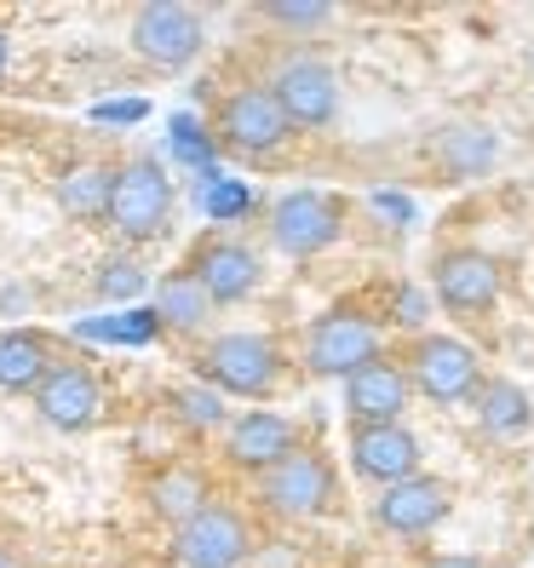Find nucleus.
Here are the masks:
<instances>
[{
	"instance_id": "nucleus-1",
	"label": "nucleus",
	"mask_w": 534,
	"mask_h": 568,
	"mask_svg": "<svg viewBox=\"0 0 534 568\" xmlns=\"http://www.w3.org/2000/svg\"><path fill=\"white\" fill-rule=\"evenodd\" d=\"M282 345L271 333H213V339L195 351V379L213 385L219 396H242V403H264L282 385Z\"/></svg>"
},
{
	"instance_id": "nucleus-2",
	"label": "nucleus",
	"mask_w": 534,
	"mask_h": 568,
	"mask_svg": "<svg viewBox=\"0 0 534 568\" xmlns=\"http://www.w3.org/2000/svg\"><path fill=\"white\" fill-rule=\"evenodd\" d=\"M259 483V506L282 523H316L340 506V471L322 448H293L282 465H271Z\"/></svg>"
},
{
	"instance_id": "nucleus-3",
	"label": "nucleus",
	"mask_w": 534,
	"mask_h": 568,
	"mask_svg": "<svg viewBox=\"0 0 534 568\" xmlns=\"http://www.w3.org/2000/svg\"><path fill=\"white\" fill-rule=\"evenodd\" d=\"M173 224V179L167 161L155 155H132L115 166V195H110V230L121 242H155Z\"/></svg>"
},
{
	"instance_id": "nucleus-4",
	"label": "nucleus",
	"mask_w": 534,
	"mask_h": 568,
	"mask_svg": "<svg viewBox=\"0 0 534 568\" xmlns=\"http://www.w3.org/2000/svg\"><path fill=\"white\" fill-rule=\"evenodd\" d=\"M374 356H385V333L362 305H333L305 333V367L316 379H340L345 385L356 367H369Z\"/></svg>"
},
{
	"instance_id": "nucleus-5",
	"label": "nucleus",
	"mask_w": 534,
	"mask_h": 568,
	"mask_svg": "<svg viewBox=\"0 0 534 568\" xmlns=\"http://www.w3.org/2000/svg\"><path fill=\"white\" fill-rule=\"evenodd\" d=\"M409 367V385L414 396H425V403H437V408H454V403H472V396L483 390V362L477 351L454 339V333H420V339L409 345L403 356Z\"/></svg>"
},
{
	"instance_id": "nucleus-6",
	"label": "nucleus",
	"mask_w": 534,
	"mask_h": 568,
	"mask_svg": "<svg viewBox=\"0 0 534 568\" xmlns=\"http://www.w3.org/2000/svg\"><path fill=\"white\" fill-rule=\"evenodd\" d=\"M264 87L276 92V104H282L293 132H328L333 121H340V104H345L340 70L316 52H288Z\"/></svg>"
},
{
	"instance_id": "nucleus-7",
	"label": "nucleus",
	"mask_w": 534,
	"mask_h": 568,
	"mask_svg": "<svg viewBox=\"0 0 534 568\" xmlns=\"http://www.w3.org/2000/svg\"><path fill=\"white\" fill-rule=\"evenodd\" d=\"M127 41L150 70H190L208 47V23L195 7H179V0H150V7L132 12Z\"/></svg>"
},
{
	"instance_id": "nucleus-8",
	"label": "nucleus",
	"mask_w": 534,
	"mask_h": 568,
	"mask_svg": "<svg viewBox=\"0 0 534 568\" xmlns=\"http://www.w3.org/2000/svg\"><path fill=\"white\" fill-rule=\"evenodd\" d=\"M345 236V202L328 190H288L271 202V247L288 258H316Z\"/></svg>"
},
{
	"instance_id": "nucleus-9",
	"label": "nucleus",
	"mask_w": 534,
	"mask_h": 568,
	"mask_svg": "<svg viewBox=\"0 0 534 568\" xmlns=\"http://www.w3.org/2000/svg\"><path fill=\"white\" fill-rule=\"evenodd\" d=\"M213 132H219L224 150L253 155V161L276 155V150L293 139V126H288V115H282V104H276V92L259 87V81L224 92V104H219V115H213Z\"/></svg>"
},
{
	"instance_id": "nucleus-10",
	"label": "nucleus",
	"mask_w": 534,
	"mask_h": 568,
	"mask_svg": "<svg viewBox=\"0 0 534 568\" xmlns=\"http://www.w3.org/2000/svg\"><path fill=\"white\" fill-rule=\"evenodd\" d=\"M431 298L449 316H488L500 305V258L483 247H443L431 258Z\"/></svg>"
},
{
	"instance_id": "nucleus-11",
	"label": "nucleus",
	"mask_w": 534,
	"mask_h": 568,
	"mask_svg": "<svg viewBox=\"0 0 534 568\" xmlns=\"http://www.w3.org/2000/svg\"><path fill=\"white\" fill-rule=\"evenodd\" d=\"M253 551H259V546H253L248 517H242L236 506H224V499H213L202 517L184 523V528L173 534L179 568H248Z\"/></svg>"
},
{
	"instance_id": "nucleus-12",
	"label": "nucleus",
	"mask_w": 534,
	"mask_h": 568,
	"mask_svg": "<svg viewBox=\"0 0 534 568\" xmlns=\"http://www.w3.org/2000/svg\"><path fill=\"white\" fill-rule=\"evenodd\" d=\"M449 511H454V488L443 477H431V471L396 483V488H380L374 506H369L374 528L391 534V540H425L431 528L449 523Z\"/></svg>"
},
{
	"instance_id": "nucleus-13",
	"label": "nucleus",
	"mask_w": 534,
	"mask_h": 568,
	"mask_svg": "<svg viewBox=\"0 0 534 568\" xmlns=\"http://www.w3.org/2000/svg\"><path fill=\"white\" fill-rule=\"evenodd\" d=\"M345 448H351V471L374 488H396L425 471V448L409 425H351Z\"/></svg>"
},
{
	"instance_id": "nucleus-14",
	"label": "nucleus",
	"mask_w": 534,
	"mask_h": 568,
	"mask_svg": "<svg viewBox=\"0 0 534 568\" xmlns=\"http://www.w3.org/2000/svg\"><path fill=\"white\" fill-rule=\"evenodd\" d=\"M340 390H345V430L351 425H403V414L414 403L403 356H374L369 367H356Z\"/></svg>"
},
{
	"instance_id": "nucleus-15",
	"label": "nucleus",
	"mask_w": 534,
	"mask_h": 568,
	"mask_svg": "<svg viewBox=\"0 0 534 568\" xmlns=\"http://www.w3.org/2000/svg\"><path fill=\"white\" fill-rule=\"evenodd\" d=\"M29 403H36V414L52 430H92L104 419V385H98V374L87 362L63 356V362H52V374L41 379V390Z\"/></svg>"
},
{
	"instance_id": "nucleus-16",
	"label": "nucleus",
	"mask_w": 534,
	"mask_h": 568,
	"mask_svg": "<svg viewBox=\"0 0 534 568\" xmlns=\"http://www.w3.org/2000/svg\"><path fill=\"white\" fill-rule=\"evenodd\" d=\"M190 276L208 287L213 305H242V298H253L264 287V264L236 236H202L190 247Z\"/></svg>"
},
{
	"instance_id": "nucleus-17",
	"label": "nucleus",
	"mask_w": 534,
	"mask_h": 568,
	"mask_svg": "<svg viewBox=\"0 0 534 568\" xmlns=\"http://www.w3.org/2000/svg\"><path fill=\"white\" fill-rule=\"evenodd\" d=\"M293 448H305L299 443V425L276 408H248L224 425V459L236 465V471L248 477H264L271 465H282Z\"/></svg>"
},
{
	"instance_id": "nucleus-18",
	"label": "nucleus",
	"mask_w": 534,
	"mask_h": 568,
	"mask_svg": "<svg viewBox=\"0 0 534 568\" xmlns=\"http://www.w3.org/2000/svg\"><path fill=\"white\" fill-rule=\"evenodd\" d=\"M425 155H431V166H437L443 179L465 184V179H483L488 166L500 161V139H494V126H483V121H443V126H431Z\"/></svg>"
},
{
	"instance_id": "nucleus-19",
	"label": "nucleus",
	"mask_w": 534,
	"mask_h": 568,
	"mask_svg": "<svg viewBox=\"0 0 534 568\" xmlns=\"http://www.w3.org/2000/svg\"><path fill=\"white\" fill-rule=\"evenodd\" d=\"M144 506H150L155 523H167V528L179 534L184 523H195V517L213 506V483H208L202 465L173 459V465H161V471L144 483Z\"/></svg>"
},
{
	"instance_id": "nucleus-20",
	"label": "nucleus",
	"mask_w": 534,
	"mask_h": 568,
	"mask_svg": "<svg viewBox=\"0 0 534 568\" xmlns=\"http://www.w3.org/2000/svg\"><path fill=\"white\" fill-rule=\"evenodd\" d=\"M52 345H47V333L36 327H7L0 333V390L7 396H36L41 379L52 374Z\"/></svg>"
},
{
	"instance_id": "nucleus-21",
	"label": "nucleus",
	"mask_w": 534,
	"mask_h": 568,
	"mask_svg": "<svg viewBox=\"0 0 534 568\" xmlns=\"http://www.w3.org/2000/svg\"><path fill=\"white\" fill-rule=\"evenodd\" d=\"M472 403H477V425L488 430L494 443H517V437H528V425H534V403H528V390H523L517 379L488 374V379H483V390L472 396Z\"/></svg>"
},
{
	"instance_id": "nucleus-22",
	"label": "nucleus",
	"mask_w": 534,
	"mask_h": 568,
	"mask_svg": "<svg viewBox=\"0 0 534 568\" xmlns=\"http://www.w3.org/2000/svg\"><path fill=\"white\" fill-rule=\"evenodd\" d=\"M213 298H208V287L190 276V264H179V271H167L161 282H155V322L167 327V333H202L208 322H213Z\"/></svg>"
},
{
	"instance_id": "nucleus-23",
	"label": "nucleus",
	"mask_w": 534,
	"mask_h": 568,
	"mask_svg": "<svg viewBox=\"0 0 534 568\" xmlns=\"http://www.w3.org/2000/svg\"><path fill=\"white\" fill-rule=\"evenodd\" d=\"M110 195H115V166L104 161H75L58 179V207L75 224H110Z\"/></svg>"
},
{
	"instance_id": "nucleus-24",
	"label": "nucleus",
	"mask_w": 534,
	"mask_h": 568,
	"mask_svg": "<svg viewBox=\"0 0 534 568\" xmlns=\"http://www.w3.org/2000/svg\"><path fill=\"white\" fill-rule=\"evenodd\" d=\"M167 414H173L184 430H195V437H208V430H224L230 414L224 408V396L213 390V385H202V379H179V385H167Z\"/></svg>"
},
{
	"instance_id": "nucleus-25",
	"label": "nucleus",
	"mask_w": 534,
	"mask_h": 568,
	"mask_svg": "<svg viewBox=\"0 0 534 568\" xmlns=\"http://www.w3.org/2000/svg\"><path fill=\"white\" fill-rule=\"evenodd\" d=\"M259 18L293 29V36H311V29L333 23V7H328V0H271V7H259Z\"/></svg>"
},
{
	"instance_id": "nucleus-26",
	"label": "nucleus",
	"mask_w": 534,
	"mask_h": 568,
	"mask_svg": "<svg viewBox=\"0 0 534 568\" xmlns=\"http://www.w3.org/2000/svg\"><path fill=\"white\" fill-rule=\"evenodd\" d=\"M81 333L87 339H115V345H150L161 322H155V311H127L115 322H81Z\"/></svg>"
},
{
	"instance_id": "nucleus-27",
	"label": "nucleus",
	"mask_w": 534,
	"mask_h": 568,
	"mask_svg": "<svg viewBox=\"0 0 534 568\" xmlns=\"http://www.w3.org/2000/svg\"><path fill=\"white\" fill-rule=\"evenodd\" d=\"M98 298H139L144 287H150V276L139 271V264H132V258H104V264H98Z\"/></svg>"
},
{
	"instance_id": "nucleus-28",
	"label": "nucleus",
	"mask_w": 534,
	"mask_h": 568,
	"mask_svg": "<svg viewBox=\"0 0 534 568\" xmlns=\"http://www.w3.org/2000/svg\"><path fill=\"white\" fill-rule=\"evenodd\" d=\"M202 207L213 213V224H230L236 213H248L253 207V195H248V184H236V179H208V190H202Z\"/></svg>"
},
{
	"instance_id": "nucleus-29",
	"label": "nucleus",
	"mask_w": 534,
	"mask_h": 568,
	"mask_svg": "<svg viewBox=\"0 0 534 568\" xmlns=\"http://www.w3.org/2000/svg\"><path fill=\"white\" fill-rule=\"evenodd\" d=\"M173 155H179V161H190V166H202V173L213 179V144L202 139V126H195L190 115H179V121H173Z\"/></svg>"
},
{
	"instance_id": "nucleus-30",
	"label": "nucleus",
	"mask_w": 534,
	"mask_h": 568,
	"mask_svg": "<svg viewBox=\"0 0 534 568\" xmlns=\"http://www.w3.org/2000/svg\"><path fill=\"white\" fill-rule=\"evenodd\" d=\"M391 316L403 322V327H425V316H431V298H425L420 287H409V282H403V287L391 293Z\"/></svg>"
},
{
	"instance_id": "nucleus-31",
	"label": "nucleus",
	"mask_w": 534,
	"mask_h": 568,
	"mask_svg": "<svg viewBox=\"0 0 534 568\" xmlns=\"http://www.w3.org/2000/svg\"><path fill=\"white\" fill-rule=\"evenodd\" d=\"M144 115H150L144 98H115V104H98L92 110V121H110V126H132V121H144Z\"/></svg>"
},
{
	"instance_id": "nucleus-32",
	"label": "nucleus",
	"mask_w": 534,
	"mask_h": 568,
	"mask_svg": "<svg viewBox=\"0 0 534 568\" xmlns=\"http://www.w3.org/2000/svg\"><path fill=\"white\" fill-rule=\"evenodd\" d=\"M253 568H299V551L288 540H271V546L253 551Z\"/></svg>"
},
{
	"instance_id": "nucleus-33",
	"label": "nucleus",
	"mask_w": 534,
	"mask_h": 568,
	"mask_svg": "<svg viewBox=\"0 0 534 568\" xmlns=\"http://www.w3.org/2000/svg\"><path fill=\"white\" fill-rule=\"evenodd\" d=\"M374 207L385 219H414V202H409V195H396V190H374Z\"/></svg>"
},
{
	"instance_id": "nucleus-34",
	"label": "nucleus",
	"mask_w": 534,
	"mask_h": 568,
	"mask_svg": "<svg viewBox=\"0 0 534 568\" xmlns=\"http://www.w3.org/2000/svg\"><path fill=\"white\" fill-rule=\"evenodd\" d=\"M420 568H488V562L472 557V551H437V557H425Z\"/></svg>"
},
{
	"instance_id": "nucleus-35",
	"label": "nucleus",
	"mask_w": 534,
	"mask_h": 568,
	"mask_svg": "<svg viewBox=\"0 0 534 568\" xmlns=\"http://www.w3.org/2000/svg\"><path fill=\"white\" fill-rule=\"evenodd\" d=\"M7 70H12V41H7V29H0V81H7Z\"/></svg>"
}]
</instances>
